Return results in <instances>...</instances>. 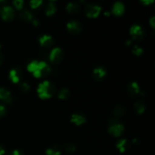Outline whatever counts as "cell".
<instances>
[{"instance_id":"obj_14","label":"cell","mask_w":155,"mask_h":155,"mask_svg":"<svg viewBox=\"0 0 155 155\" xmlns=\"http://www.w3.org/2000/svg\"><path fill=\"white\" fill-rule=\"evenodd\" d=\"M124 11H125V7H124V4L122 2H117L114 3L113 6V9H112L114 15H116V16H121L124 13Z\"/></svg>"},{"instance_id":"obj_22","label":"cell","mask_w":155,"mask_h":155,"mask_svg":"<svg viewBox=\"0 0 155 155\" xmlns=\"http://www.w3.org/2000/svg\"><path fill=\"white\" fill-rule=\"evenodd\" d=\"M45 153H46V155H60L61 150L59 149L58 147L53 146L48 148L46 151H45Z\"/></svg>"},{"instance_id":"obj_26","label":"cell","mask_w":155,"mask_h":155,"mask_svg":"<svg viewBox=\"0 0 155 155\" xmlns=\"http://www.w3.org/2000/svg\"><path fill=\"white\" fill-rule=\"evenodd\" d=\"M42 2L39 1V0H34V1L30 2V7L33 9H36L39 7V6L42 5Z\"/></svg>"},{"instance_id":"obj_5","label":"cell","mask_w":155,"mask_h":155,"mask_svg":"<svg viewBox=\"0 0 155 155\" xmlns=\"http://www.w3.org/2000/svg\"><path fill=\"white\" fill-rule=\"evenodd\" d=\"M64 58V52L60 48H54L50 52L49 60L54 64H59Z\"/></svg>"},{"instance_id":"obj_11","label":"cell","mask_w":155,"mask_h":155,"mask_svg":"<svg viewBox=\"0 0 155 155\" xmlns=\"http://www.w3.org/2000/svg\"><path fill=\"white\" fill-rule=\"evenodd\" d=\"M127 90H128L129 95L133 97V98H135L137 95H139V94H142L140 87H139V84L136 82H133V83H130L128 86Z\"/></svg>"},{"instance_id":"obj_28","label":"cell","mask_w":155,"mask_h":155,"mask_svg":"<svg viewBox=\"0 0 155 155\" xmlns=\"http://www.w3.org/2000/svg\"><path fill=\"white\" fill-rule=\"evenodd\" d=\"M65 149H66V151H68V152L72 153L76 151L77 148H76L75 145H73V144H68V145H66V147H65Z\"/></svg>"},{"instance_id":"obj_13","label":"cell","mask_w":155,"mask_h":155,"mask_svg":"<svg viewBox=\"0 0 155 155\" xmlns=\"http://www.w3.org/2000/svg\"><path fill=\"white\" fill-rule=\"evenodd\" d=\"M93 77L95 80L97 81H99V80H101L107 74V72H106L105 69L104 68H101V67H99V68H95L93 71Z\"/></svg>"},{"instance_id":"obj_17","label":"cell","mask_w":155,"mask_h":155,"mask_svg":"<svg viewBox=\"0 0 155 155\" xmlns=\"http://www.w3.org/2000/svg\"><path fill=\"white\" fill-rule=\"evenodd\" d=\"M67 12L71 15H76L80 12V5L75 2H71L68 3L67 5Z\"/></svg>"},{"instance_id":"obj_27","label":"cell","mask_w":155,"mask_h":155,"mask_svg":"<svg viewBox=\"0 0 155 155\" xmlns=\"http://www.w3.org/2000/svg\"><path fill=\"white\" fill-rule=\"evenodd\" d=\"M13 5L18 10H21V9H22L23 5H24V1H22V0H15V1L13 2Z\"/></svg>"},{"instance_id":"obj_2","label":"cell","mask_w":155,"mask_h":155,"mask_svg":"<svg viewBox=\"0 0 155 155\" xmlns=\"http://www.w3.org/2000/svg\"><path fill=\"white\" fill-rule=\"evenodd\" d=\"M124 131V127L117 119L110 120L108 123V132L115 137H119Z\"/></svg>"},{"instance_id":"obj_21","label":"cell","mask_w":155,"mask_h":155,"mask_svg":"<svg viewBox=\"0 0 155 155\" xmlns=\"http://www.w3.org/2000/svg\"><path fill=\"white\" fill-rule=\"evenodd\" d=\"M135 110H136V113L138 114H142L144 113V111L145 110V105L144 104L143 102L142 101H138V102H136L134 105Z\"/></svg>"},{"instance_id":"obj_3","label":"cell","mask_w":155,"mask_h":155,"mask_svg":"<svg viewBox=\"0 0 155 155\" xmlns=\"http://www.w3.org/2000/svg\"><path fill=\"white\" fill-rule=\"evenodd\" d=\"M50 72H51L50 67L45 62L41 61L38 64V67L36 71L33 73V76L36 78H41V77H45L48 76Z\"/></svg>"},{"instance_id":"obj_10","label":"cell","mask_w":155,"mask_h":155,"mask_svg":"<svg viewBox=\"0 0 155 155\" xmlns=\"http://www.w3.org/2000/svg\"><path fill=\"white\" fill-rule=\"evenodd\" d=\"M39 42L40 45L44 48H50L54 43V39L48 35H43L39 39Z\"/></svg>"},{"instance_id":"obj_30","label":"cell","mask_w":155,"mask_h":155,"mask_svg":"<svg viewBox=\"0 0 155 155\" xmlns=\"http://www.w3.org/2000/svg\"><path fill=\"white\" fill-rule=\"evenodd\" d=\"M6 114V110L5 107L3 105H0V118L4 117Z\"/></svg>"},{"instance_id":"obj_39","label":"cell","mask_w":155,"mask_h":155,"mask_svg":"<svg viewBox=\"0 0 155 155\" xmlns=\"http://www.w3.org/2000/svg\"><path fill=\"white\" fill-rule=\"evenodd\" d=\"M104 15H107V16H109V15H110V13H109L108 12H106L105 13H104Z\"/></svg>"},{"instance_id":"obj_16","label":"cell","mask_w":155,"mask_h":155,"mask_svg":"<svg viewBox=\"0 0 155 155\" xmlns=\"http://www.w3.org/2000/svg\"><path fill=\"white\" fill-rule=\"evenodd\" d=\"M71 121V123L74 124L75 125L80 126V125H82V124H85L86 121V118H85L83 116H82V115L78 114H75L72 115Z\"/></svg>"},{"instance_id":"obj_6","label":"cell","mask_w":155,"mask_h":155,"mask_svg":"<svg viewBox=\"0 0 155 155\" xmlns=\"http://www.w3.org/2000/svg\"><path fill=\"white\" fill-rule=\"evenodd\" d=\"M0 15L4 21H11L15 18V11L10 6H3L0 9Z\"/></svg>"},{"instance_id":"obj_18","label":"cell","mask_w":155,"mask_h":155,"mask_svg":"<svg viewBox=\"0 0 155 155\" xmlns=\"http://www.w3.org/2000/svg\"><path fill=\"white\" fill-rule=\"evenodd\" d=\"M113 114L115 117H123L126 114V107L123 105H117L114 108Z\"/></svg>"},{"instance_id":"obj_33","label":"cell","mask_w":155,"mask_h":155,"mask_svg":"<svg viewBox=\"0 0 155 155\" xmlns=\"http://www.w3.org/2000/svg\"><path fill=\"white\" fill-rule=\"evenodd\" d=\"M154 20H155L154 17H152V18L150 19V21H149L150 24H151V26L152 27V28H154Z\"/></svg>"},{"instance_id":"obj_34","label":"cell","mask_w":155,"mask_h":155,"mask_svg":"<svg viewBox=\"0 0 155 155\" xmlns=\"http://www.w3.org/2000/svg\"><path fill=\"white\" fill-rule=\"evenodd\" d=\"M32 21H33V25L36 26H36L39 25V21H38V20L34 19V18H33V20Z\"/></svg>"},{"instance_id":"obj_32","label":"cell","mask_w":155,"mask_h":155,"mask_svg":"<svg viewBox=\"0 0 155 155\" xmlns=\"http://www.w3.org/2000/svg\"><path fill=\"white\" fill-rule=\"evenodd\" d=\"M141 2L143 5H150L154 2V1L153 0H150V1H141Z\"/></svg>"},{"instance_id":"obj_23","label":"cell","mask_w":155,"mask_h":155,"mask_svg":"<svg viewBox=\"0 0 155 155\" xmlns=\"http://www.w3.org/2000/svg\"><path fill=\"white\" fill-rule=\"evenodd\" d=\"M69 94H70L69 90H68V89L64 88V89H61L60 92H59L58 98H60V99L61 100L67 99V98H68V96H69Z\"/></svg>"},{"instance_id":"obj_37","label":"cell","mask_w":155,"mask_h":155,"mask_svg":"<svg viewBox=\"0 0 155 155\" xmlns=\"http://www.w3.org/2000/svg\"><path fill=\"white\" fill-rule=\"evenodd\" d=\"M133 143H139V139H133Z\"/></svg>"},{"instance_id":"obj_9","label":"cell","mask_w":155,"mask_h":155,"mask_svg":"<svg viewBox=\"0 0 155 155\" xmlns=\"http://www.w3.org/2000/svg\"><path fill=\"white\" fill-rule=\"evenodd\" d=\"M22 77V71L19 68H14L9 72V78L14 83H18Z\"/></svg>"},{"instance_id":"obj_24","label":"cell","mask_w":155,"mask_h":155,"mask_svg":"<svg viewBox=\"0 0 155 155\" xmlns=\"http://www.w3.org/2000/svg\"><path fill=\"white\" fill-rule=\"evenodd\" d=\"M38 64H39V62L36 61H33L30 62L29 64L27 65V70H28V71H30V73H33V74L36 71V68H37Z\"/></svg>"},{"instance_id":"obj_19","label":"cell","mask_w":155,"mask_h":155,"mask_svg":"<svg viewBox=\"0 0 155 155\" xmlns=\"http://www.w3.org/2000/svg\"><path fill=\"white\" fill-rule=\"evenodd\" d=\"M20 18L25 21H32L33 20V14L27 10H24L21 12L19 15Z\"/></svg>"},{"instance_id":"obj_35","label":"cell","mask_w":155,"mask_h":155,"mask_svg":"<svg viewBox=\"0 0 155 155\" xmlns=\"http://www.w3.org/2000/svg\"><path fill=\"white\" fill-rule=\"evenodd\" d=\"M3 61H4V56H3V54L0 52V65L2 64Z\"/></svg>"},{"instance_id":"obj_38","label":"cell","mask_w":155,"mask_h":155,"mask_svg":"<svg viewBox=\"0 0 155 155\" xmlns=\"http://www.w3.org/2000/svg\"><path fill=\"white\" fill-rule=\"evenodd\" d=\"M131 42H132V41H131V40H129V41H127V45H130V44H131Z\"/></svg>"},{"instance_id":"obj_4","label":"cell","mask_w":155,"mask_h":155,"mask_svg":"<svg viewBox=\"0 0 155 155\" xmlns=\"http://www.w3.org/2000/svg\"><path fill=\"white\" fill-rule=\"evenodd\" d=\"M130 35L132 36L133 39L136 41H141L143 39L145 36L144 30L141 26L134 24L130 28Z\"/></svg>"},{"instance_id":"obj_1","label":"cell","mask_w":155,"mask_h":155,"mask_svg":"<svg viewBox=\"0 0 155 155\" xmlns=\"http://www.w3.org/2000/svg\"><path fill=\"white\" fill-rule=\"evenodd\" d=\"M56 89L54 85L51 84L49 81H44L38 86L37 93L39 98L42 99H46L52 97Z\"/></svg>"},{"instance_id":"obj_7","label":"cell","mask_w":155,"mask_h":155,"mask_svg":"<svg viewBox=\"0 0 155 155\" xmlns=\"http://www.w3.org/2000/svg\"><path fill=\"white\" fill-rule=\"evenodd\" d=\"M101 11V8L97 5H88L85 9L86 16L89 18H95L99 15Z\"/></svg>"},{"instance_id":"obj_20","label":"cell","mask_w":155,"mask_h":155,"mask_svg":"<svg viewBox=\"0 0 155 155\" xmlns=\"http://www.w3.org/2000/svg\"><path fill=\"white\" fill-rule=\"evenodd\" d=\"M56 12V5L54 2H49L47 5L46 10H45V14L47 16H52Z\"/></svg>"},{"instance_id":"obj_8","label":"cell","mask_w":155,"mask_h":155,"mask_svg":"<svg viewBox=\"0 0 155 155\" xmlns=\"http://www.w3.org/2000/svg\"><path fill=\"white\" fill-rule=\"evenodd\" d=\"M67 29L72 34H79L82 31V26L79 21H71L67 24Z\"/></svg>"},{"instance_id":"obj_25","label":"cell","mask_w":155,"mask_h":155,"mask_svg":"<svg viewBox=\"0 0 155 155\" xmlns=\"http://www.w3.org/2000/svg\"><path fill=\"white\" fill-rule=\"evenodd\" d=\"M143 51H144L143 49H142L141 47H139V45H135V46L133 47V50H132V52H133L135 55H137V56L142 55Z\"/></svg>"},{"instance_id":"obj_31","label":"cell","mask_w":155,"mask_h":155,"mask_svg":"<svg viewBox=\"0 0 155 155\" xmlns=\"http://www.w3.org/2000/svg\"><path fill=\"white\" fill-rule=\"evenodd\" d=\"M9 155H22V153L20 151H18V150H15V151H14L13 152L11 153Z\"/></svg>"},{"instance_id":"obj_36","label":"cell","mask_w":155,"mask_h":155,"mask_svg":"<svg viewBox=\"0 0 155 155\" xmlns=\"http://www.w3.org/2000/svg\"><path fill=\"white\" fill-rule=\"evenodd\" d=\"M5 154V149L2 145H0V155H3Z\"/></svg>"},{"instance_id":"obj_29","label":"cell","mask_w":155,"mask_h":155,"mask_svg":"<svg viewBox=\"0 0 155 155\" xmlns=\"http://www.w3.org/2000/svg\"><path fill=\"white\" fill-rule=\"evenodd\" d=\"M20 87H21V90L24 91V92H27V91L30 90V86H29V84H27V83H21V86H20Z\"/></svg>"},{"instance_id":"obj_12","label":"cell","mask_w":155,"mask_h":155,"mask_svg":"<svg viewBox=\"0 0 155 155\" xmlns=\"http://www.w3.org/2000/svg\"><path fill=\"white\" fill-rule=\"evenodd\" d=\"M0 99L5 101L7 104H10L12 102L13 98H12V94L8 90H7L5 88L0 87Z\"/></svg>"},{"instance_id":"obj_15","label":"cell","mask_w":155,"mask_h":155,"mask_svg":"<svg viewBox=\"0 0 155 155\" xmlns=\"http://www.w3.org/2000/svg\"><path fill=\"white\" fill-rule=\"evenodd\" d=\"M117 148L121 153H124L130 148V144L127 139H120L117 142Z\"/></svg>"}]
</instances>
